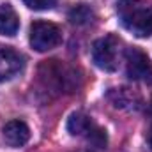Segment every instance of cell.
I'll list each match as a JSON object with an SVG mask.
<instances>
[{
	"label": "cell",
	"mask_w": 152,
	"mask_h": 152,
	"mask_svg": "<svg viewBox=\"0 0 152 152\" xmlns=\"http://www.w3.org/2000/svg\"><path fill=\"white\" fill-rule=\"evenodd\" d=\"M117 12L122 27L136 37L152 34V5L145 0H118Z\"/></svg>",
	"instance_id": "6da1fadb"
},
{
	"label": "cell",
	"mask_w": 152,
	"mask_h": 152,
	"mask_svg": "<svg viewBox=\"0 0 152 152\" xmlns=\"http://www.w3.org/2000/svg\"><path fill=\"white\" fill-rule=\"evenodd\" d=\"M39 80L44 88L55 92H73L78 88L80 75L75 67L62 64L58 60H44L39 67Z\"/></svg>",
	"instance_id": "7a4b0ae2"
},
{
	"label": "cell",
	"mask_w": 152,
	"mask_h": 152,
	"mask_svg": "<svg viewBox=\"0 0 152 152\" xmlns=\"http://www.w3.org/2000/svg\"><path fill=\"white\" fill-rule=\"evenodd\" d=\"M120 57H122V41L113 34L97 39L92 46L94 64L106 73L117 71V67L120 64Z\"/></svg>",
	"instance_id": "3957f363"
},
{
	"label": "cell",
	"mask_w": 152,
	"mask_h": 152,
	"mask_svg": "<svg viewBox=\"0 0 152 152\" xmlns=\"http://www.w3.org/2000/svg\"><path fill=\"white\" fill-rule=\"evenodd\" d=\"M67 131L73 136H83L94 149H104L108 143L106 131L99 127L88 115L76 112L67 120Z\"/></svg>",
	"instance_id": "277c9868"
},
{
	"label": "cell",
	"mask_w": 152,
	"mask_h": 152,
	"mask_svg": "<svg viewBox=\"0 0 152 152\" xmlns=\"http://www.w3.org/2000/svg\"><path fill=\"white\" fill-rule=\"evenodd\" d=\"M62 42V30L51 21H34L30 25V46L36 51H50Z\"/></svg>",
	"instance_id": "5b68a950"
},
{
	"label": "cell",
	"mask_w": 152,
	"mask_h": 152,
	"mask_svg": "<svg viewBox=\"0 0 152 152\" xmlns=\"http://www.w3.org/2000/svg\"><path fill=\"white\" fill-rule=\"evenodd\" d=\"M126 75L134 81H152V62L145 51L133 46L126 51Z\"/></svg>",
	"instance_id": "8992f818"
},
{
	"label": "cell",
	"mask_w": 152,
	"mask_h": 152,
	"mask_svg": "<svg viewBox=\"0 0 152 152\" xmlns=\"http://www.w3.org/2000/svg\"><path fill=\"white\" fill-rule=\"evenodd\" d=\"M25 66V58L20 51L11 46H0V83L21 73Z\"/></svg>",
	"instance_id": "52a82bcc"
},
{
	"label": "cell",
	"mask_w": 152,
	"mask_h": 152,
	"mask_svg": "<svg viewBox=\"0 0 152 152\" xmlns=\"http://www.w3.org/2000/svg\"><path fill=\"white\" fill-rule=\"evenodd\" d=\"M2 138L9 147L18 149L30 140V129L23 120H9L2 129Z\"/></svg>",
	"instance_id": "ba28073f"
},
{
	"label": "cell",
	"mask_w": 152,
	"mask_h": 152,
	"mask_svg": "<svg viewBox=\"0 0 152 152\" xmlns=\"http://www.w3.org/2000/svg\"><path fill=\"white\" fill-rule=\"evenodd\" d=\"M108 99L113 103L115 108H120V110H136L142 104L140 94L134 92L133 88H126V87L112 88L108 92Z\"/></svg>",
	"instance_id": "9c48e42d"
},
{
	"label": "cell",
	"mask_w": 152,
	"mask_h": 152,
	"mask_svg": "<svg viewBox=\"0 0 152 152\" xmlns=\"http://www.w3.org/2000/svg\"><path fill=\"white\" fill-rule=\"evenodd\" d=\"M20 28V18L11 4H2L0 5V34L12 37L16 36Z\"/></svg>",
	"instance_id": "30bf717a"
},
{
	"label": "cell",
	"mask_w": 152,
	"mask_h": 152,
	"mask_svg": "<svg viewBox=\"0 0 152 152\" xmlns=\"http://www.w3.org/2000/svg\"><path fill=\"white\" fill-rule=\"evenodd\" d=\"M67 16H69V21H71L73 25H78V27L88 25V23H92L94 18H96L94 11H92L87 4H78V5H75V7L69 11Z\"/></svg>",
	"instance_id": "8fae6325"
},
{
	"label": "cell",
	"mask_w": 152,
	"mask_h": 152,
	"mask_svg": "<svg viewBox=\"0 0 152 152\" xmlns=\"http://www.w3.org/2000/svg\"><path fill=\"white\" fill-rule=\"evenodd\" d=\"M27 7L34 9V11H46V9H51L57 0H23Z\"/></svg>",
	"instance_id": "7c38bea8"
},
{
	"label": "cell",
	"mask_w": 152,
	"mask_h": 152,
	"mask_svg": "<svg viewBox=\"0 0 152 152\" xmlns=\"http://www.w3.org/2000/svg\"><path fill=\"white\" fill-rule=\"evenodd\" d=\"M147 143H149V147H151V151H152V124H151L149 133H147Z\"/></svg>",
	"instance_id": "4fadbf2b"
}]
</instances>
